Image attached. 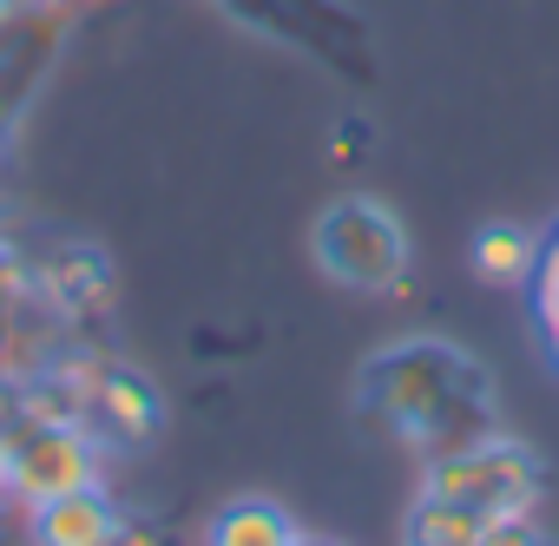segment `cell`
<instances>
[{
    "instance_id": "1",
    "label": "cell",
    "mask_w": 559,
    "mask_h": 546,
    "mask_svg": "<svg viewBox=\"0 0 559 546\" xmlns=\"http://www.w3.org/2000/svg\"><path fill=\"white\" fill-rule=\"evenodd\" d=\"M362 402L395 422L402 435H415V448L428 454H448V448H467L480 435V369L448 349V343H395L382 349L369 369H362Z\"/></svg>"
},
{
    "instance_id": "3",
    "label": "cell",
    "mask_w": 559,
    "mask_h": 546,
    "mask_svg": "<svg viewBox=\"0 0 559 546\" xmlns=\"http://www.w3.org/2000/svg\"><path fill=\"white\" fill-rule=\"evenodd\" d=\"M317 263L343 290H395L408 270V237L389 204L376 198H336L317 224Z\"/></svg>"
},
{
    "instance_id": "2",
    "label": "cell",
    "mask_w": 559,
    "mask_h": 546,
    "mask_svg": "<svg viewBox=\"0 0 559 546\" xmlns=\"http://www.w3.org/2000/svg\"><path fill=\"white\" fill-rule=\"evenodd\" d=\"M421 494L467 500V507H487L493 520H513V513H533L539 500V454L513 435H474L467 448H448L428 461Z\"/></svg>"
},
{
    "instance_id": "9",
    "label": "cell",
    "mask_w": 559,
    "mask_h": 546,
    "mask_svg": "<svg viewBox=\"0 0 559 546\" xmlns=\"http://www.w3.org/2000/svg\"><path fill=\"white\" fill-rule=\"evenodd\" d=\"M526 304H533L539 349H546V363L559 369V224L539 237V263H533V277H526Z\"/></svg>"
},
{
    "instance_id": "7",
    "label": "cell",
    "mask_w": 559,
    "mask_h": 546,
    "mask_svg": "<svg viewBox=\"0 0 559 546\" xmlns=\"http://www.w3.org/2000/svg\"><path fill=\"white\" fill-rule=\"evenodd\" d=\"M297 520L276 500H230L211 520V546H297Z\"/></svg>"
},
{
    "instance_id": "11",
    "label": "cell",
    "mask_w": 559,
    "mask_h": 546,
    "mask_svg": "<svg viewBox=\"0 0 559 546\" xmlns=\"http://www.w3.org/2000/svg\"><path fill=\"white\" fill-rule=\"evenodd\" d=\"M480 546H546V539L526 526V513H513V520H493V526L480 533Z\"/></svg>"
},
{
    "instance_id": "13",
    "label": "cell",
    "mask_w": 559,
    "mask_h": 546,
    "mask_svg": "<svg viewBox=\"0 0 559 546\" xmlns=\"http://www.w3.org/2000/svg\"><path fill=\"white\" fill-rule=\"evenodd\" d=\"M297 546H336V539H297Z\"/></svg>"
},
{
    "instance_id": "14",
    "label": "cell",
    "mask_w": 559,
    "mask_h": 546,
    "mask_svg": "<svg viewBox=\"0 0 559 546\" xmlns=\"http://www.w3.org/2000/svg\"><path fill=\"white\" fill-rule=\"evenodd\" d=\"M0 487H8V467H0Z\"/></svg>"
},
{
    "instance_id": "8",
    "label": "cell",
    "mask_w": 559,
    "mask_h": 546,
    "mask_svg": "<svg viewBox=\"0 0 559 546\" xmlns=\"http://www.w3.org/2000/svg\"><path fill=\"white\" fill-rule=\"evenodd\" d=\"M539 263V237L533 230H513V224H493L474 237V270L487 284H526Z\"/></svg>"
},
{
    "instance_id": "10",
    "label": "cell",
    "mask_w": 559,
    "mask_h": 546,
    "mask_svg": "<svg viewBox=\"0 0 559 546\" xmlns=\"http://www.w3.org/2000/svg\"><path fill=\"white\" fill-rule=\"evenodd\" d=\"M99 408L112 415L119 435H145V428L158 422V402H152L145 382H132V376H106V382H99Z\"/></svg>"
},
{
    "instance_id": "6",
    "label": "cell",
    "mask_w": 559,
    "mask_h": 546,
    "mask_svg": "<svg viewBox=\"0 0 559 546\" xmlns=\"http://www.w3.org/2000/svg\"><path fill=\"white\" fill-rule=\"evenodd\" d=\"M487 526H493L487 507L441 500V494H421V500L408 507V546H480Z\"/></svg>"
},
{
    "instance_id": "5",
    "label": "cell",
    "mask_w": 559,
    "mask_h": 546,
    "mask_svg": "<svg viewBox=\"0 0 559 546\" xmlns=\"http://www.w3.org/2000/svg\"><path fill=\"white\" fill-rule=\"evenodd\" d=\"M119 526H126V513L112 507V494L99 480L34 507V546H112Z\"/></svg>"
},
{
    "instance_id": "12",
    "label": "cell",
    "mask_w": 559,
    "mask_h": 546,
    "mask_svg": "<svg viewBox=\"0 0 559 546\" xmlns=\"http://www.w3.org/2000/svg\"><path fill=\"white\" fill-rule=\"evenodd\" d=\"M112 546H165V539H158V533H152V526H139V520H126V526H119V539H112Z\"/></svg>"
},
{
    "instance_id": "4",
    "label": "cell",
    "mask_w": 559,
    "mask_h": 546,
    "mask_svg": "<svg viewBox=\"0 0 559 546\" xmlns=\"http://www.w3.org/2000/svg\"><path fill=\"white\" fill-rule=\"evenodd\" d=\"M0 467H8V494H21L27 507L99 480L93 441L80 428H53V422L47 428H14L8 441H0Z\"/></svg>"
}]
</instances>
